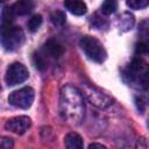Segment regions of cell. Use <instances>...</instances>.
I'll return each instance as SVG.
<instances>
[{
	"label": "cell",
	"mask_w": 149,
	"mask_h": 149,
	"mask_svg": "<svg viewBox=\"0 0 149 149\" xmlns=\"http://www.w3.org/2000/svg\"><path fill=\"white\" fill-rule=\"evenodd\" d=\"M59 113L70 123L79 125L85 115L84 94L73 85H64L59 92Z\"/></svg>",
	"instance_id": "1"
},
{
	"label": "cell",
	"mask_w": 149,
	"mask_h": 149,
	"mask_svg": "<svg viewBox=\"0 0 149 149\" xmlns=\"http://www.w3.org/2000/svg\"><path fill=\"white\" fill-rule=\"evenodd\" d=\"M126 84L136 90L149 87V64L141 58H134L122 71Z\"/></svg>",
	"instance_id": "2"
},
{
	"label": "cell",
	"mask_w": 149,
	"mask_h": 149,
	"mask_svg": "<svg viewBox=\"0 0 149 149\" xmlns=\"http://www.w3.org/2000/svg\"><path fill=\"white\" fill-rule=\"evenodd\" d=\"M79 45L86 57L95 63H102L107 58V52L99 40L93 36H83L79 41Z\"/></svg>",
	"instance_id": "3"
},
{
	"label": "cell",
	"mask_w": 149,
	"mask_h": 149,
	"mask_svg": "<svg viewBox=\"0 0 149 149\" xmlns=\"http://www.w3.org/2000/svg\"><path fill=\"white\" fill-rule=\"evenodd\" d=\"M24 41V33L20 27L7 26L1 28V44L7 51L19 49Z\"/></svg>",
	"instance_id": "4"
},
{
	"label": "cell",
	"mask_w": 149,
	"mask_h": 149,
	"mask_svg": "<svg viewBox=\"0 0 149 149\" xmlns=\"http://www.w3.org/2000/svg\"><path fill=\"white\" fill-rule=\"evenodd\" d=\"M81 93L84 94V97L87 99V101L91 105H93L100 109H106V108L111 107L113 104V99L108 94H106L100 88H98L93 85L83 84Z\"/></svg>",
	"instance_id": "5"
},
{
	"label": "cell",
	"mask_w": 149,
	"mask_h": 149,
	"mask_svg": "<svg viewBox=\"0 0 149 149\" xmlns=\"http://www.w3.org/2000/svg\"><path fill=\"white\" fill-rule=\"evenodd\" d=\"M35 98V92L31 87L26 86L22 88H19L14 92H12L8 97V102L17 108L27 109L31 106Z\"/></svg>",
	"instance_id": "6"
},
{
	"label": "cell",
	"mask_w": 149,
	"mask_h": 149,
	"mask_svg": "<svg viewBox=\"0 0 149 149\" xmlns=\"http://www.w3.org/2000/svg\"><path fill=\"white\" fill-rule=\"evenodd\" d=\"M29 77L28 69L21 64V63H13L8 66L6 74H5V81L8 86H15L17 84H21L26 81Z\"/></svg>",
	"instance_id": "7"
},
{
	"label": "cell",
	"mask_w": 149,
	"mask_h": 149,
	"mask_svg": "<svg viewBox=\"0 0 149 149\" xmlns=\"http://www.w3.org/2000/svg\"><path fill=\"white\" fill-rule=\"evenodd\" d=\"M31 126V120L30 118L26 116V115H20V116H15V118H10L6 121L5 123V128L12 133H15L17 135L24 134Z\"/></svg>",
	"instance_id": "8"
},
{
	"label": "cell",
	"mask_w": 149,
	"mask_h": 149,
	"mask_svg": "<svg viewBox=\"0 0 149 149\" xmlns=\"http://www.w3.org/2000/svg\"><path fill=\"white\" fill-rule=\"evenodd\" d=\"M43 52L47 57L49 58H54V59H58L63 56L64 54V48L63 45L56 41V40H48L44 45H43Z\"/></svg>",
	"instance_id": "9"
},
{
	"label": "cell",
	"mask_w": 149,
	"mask_h": 149,
	"mask_svg": "<svg viewBox=\"0 0 149 149\" xmlns=\"http://www.w3.org/2000/svg\"><path fill=\"white\" fill-rule=\"evenodd\" d=\"M35 2L34 0H16L14 5L10 7L14 15H27L34 9Z\"/></svg>",
	"instance_id": "10"
},
{
	"label": "cell",
	"mask_w": 149,
	"mask_h": 149,
	"mask_svg": "<svg viewBox=\"0 0 149 149\" xmlns=\"http://www.w3.org/2000/svg\"><path fill=\"white\" fill-rule=\"evenodd\" d=\"M64 6L70 13L78 16L84 15L87 10V6L83 0H65Z\"/></svg>",
	"instance_id": "11"
},
{
	"label": "cell",
	"mask_w": 149,
	"mask_h": 149,
	"mask_svg": "<svg viewBox=\"0 0 149 149\" xmlns=\"http://www.w3.org/2000/svg\"><path fill=\"white\" fill-rule=\"evenodd\" d=\"M134 23H135V17L129 12L122 13L118 17V28L121 31H128V30H130L134 27Z\"/></svg>",
	"instance_id": "12"
},
{
	"label": "cell",
	"mask_w": 149,
	"mask_h": 149,
	"mask_svg": "<svg viewBox=\"0 0 149 149\" xmlns=\"http://www.w3.org/2000/svg\"><path fill=\"white\" fill-rule=\"evenodd\" d=\"M64 144L68 149H81L83 148V139L79 134L71 132L66 134L64 137Z\"/></svg>",
	"instance_id": "13"
},
{
	"label": "cell",
	"mask_w": 149,
	"mask_h": 149,
	"mask_svg": "<svg viewBox=\"0 0 149 149\" xmlns=\"http://www.w3.org/2000/svg\"><path fill=\"white\" fill-rule=\"evenodd\" d=\"M100 9L104 15H111L115 13L118 9V0H104Z\"/></svg>",
	"instance_id": "14"
},
{
	"label": "cell",
	"mask_w": 149,
	"mask_h": 149,
	"mask_svg": "<svg viewBox=\"0 0 149 149\" xmlns=\"http://www.w3.org/2000/svg\"><path fill=\"white\" fill-rule=\"evenodd\" d=\"M33 62L38 70L43 71L47 69V56L44 55V52H35L33 55Z\"/></svg>",
	"instance_id": "15"
},
{
	"label": "cell",
	"mask_w": 149,
	"mask_h": 149,
	"mask_svg": "<svg viewBox=\"0 0 149 149\" xmlns=\"http://www.w3.org/2000/svg\"><path fill=\"white\" fill-rule=\"evenodd\" d=\"M42 15H40V14H35V15H33L29 20H28V22H27V27H28V29H29V31H31V33H35V31H37V29L41 27V24H42Z\"/></svg>",
	"instance_id": "16"
},
{
	"label": "cell",
	"mask_w": 149,
	"mask_h": 149,
	"mask_svg": "<svg viewBox=\"0 0 149 149\" xmlns=\"http://www.w3.org/2000/svg\"><path fill=\"white\" fill-rule=\"evenodd\" d=\"M65 20H66V16L62 10H55L50 14V21L52 22L54 26L62 27L65 23Z\"/></svg>",
	"instance_id": "17"
},
{
	"label": "cell",
	"mask_w": 149,
	"mask_h": 149,
	"mask_svg": "<svg viewBox=\"0 0 149 149\" xmlns=\"http://www.w3.org/2000/svg\"><path fill=\"white\" fill-rule=\"evenodd\" d=\"M91 26L93 28H95V29H104V28H107L108 27V22L101 15H99V14L95 13L91 17Z\"/></svg>",
	"instance_id": "18"
},
{
	"label": "cell",
	"mask_w": 149,
	"mask_h": 149,
	"mask_svg": "<svg viewBox=\"0 0 149 149\" xmlns=\"http://www.w3.org/2000/svg\"><path fill=\"white\" fill-rule=\"evenodd\" d=\"M126 3L132 9H142L149 5V0H126Z\"/></svg>",
	"instance_id": "19"
},
{
	"label": "cell",
	"mask_w": 149,
	"mask_h": 149,
	"mask_svg": "<svg viewBox=\"0 0 149 149\" xmlns=\"http://www.w3.org/2000/svg\"><path fill=\"white\" fill-rule=\"evenodd\" d=\"M136 52L137 54H147L149 52V42L148 41H140L137 44H136Z\"/></svg>",
	"instance_id": "20"
},
{
	"label": "cell",
	"mask_w": 149,
	"mask_h": 149,
	"mask_svg": "<svg viewBox=\"0 0 149 149\" xmlns=\"http://www.w3.org/2000/svg\"><path fill=\"white\" fill-rule=\"evenodd\" d=\"M1 147L3 149H9L13 147V141L9 137H2L1 139Z\"/></svg>",
	"instance_id": "21"
},
{
	"label": "cell",
	"mask_w": 149,
	"mask_h": 149,
	"mask_svg": "<svg viewBox=\"0 0 149 149\" xmlns=\"http://www.w3.org/2000/svg\"><path fill=\"white\" fill-rule=\"evenodd\" d=\"M140 30H141V33H143V34H146V35H149V19L146 20V21H143V22L141 23Z\"/></svg>",
	"instance_id": "22"
},
{
	"label": "cell",
	"mask_w": 149,
	"mask_h": 149,
	"mask_svg": "<svg viewBox=\"0 0 149 149\" xmlns=\"http://www.w3.org/2000/svg\"><path fill=\"white\" fill-rule=\"evenodd\" d=\"M88 148H100V149H105V146L100 144V143H91L88 146Z\"/></svg>",
	"instance_id": "23"
},
{
	"label": "cell",
	"mask_w": 149,
	"mask_h": 149,
	"mask_svg": "<svg viewBox=\"0 0 149 149\" xmlns=\"http://www.w3.org/2000/svg\"><path fill=\"white\" fill-rule=\"evenodd\" d=\"M148 127H149V119H148Z\"/></svg>",
	"instance_id": "24"
},
{
	"label": "cell",
	"mask_w": 149,
	"mask_h": 149,
	"mask_svg": "<svg viewBox=\"0 0 149 149\" xmlns=\"http://www.w3.org/2000/svg\"><path fill=\"white\" fill-rule=\"evenodd\" d=\"M148 104H149V100H148Z\"/></svg>",
	"instance_id": "25"
}]
</instances>
